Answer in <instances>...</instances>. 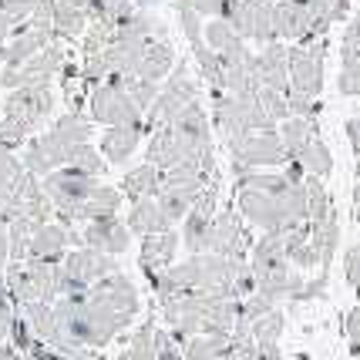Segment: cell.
Instances as JSON below:
<instances>
[{"label": "cell", "mask_w": 360, "mask_h": 360, "mask_svg": "<svg viewBox=\"0 0 360 360\" xmlns=\"http://www.w3.org/2000/svg\"><path fill=\"white\" fill-rule=\"evenodd\" d=\"M236 209L250 226L263 233L290 229L297 222H307V188L303 182H293L286 192H263V188L236 182Z\"/></svg>", "instance_id": "1"}, {"label": "cell", "mask_w": 360, "mask_h": 360, "mask_svg": "<svg viewBox=\"0 0 360 360\" xmlns=\"http://www.w3.org/2000/svg\"><path fill=\"white\" fill-rule=\"evenodd\" d=\"M199 98H202V84L192 75L188 58H179L172 68V78L162 81V91H158L155 105L145 111V131L152 135L155 128L169 125L179 111L186 108V105H192V101H199Z\"/></svg>", "instance_id": "2"}, {"label": "cell", "mask_w": 360, "mask_h": 360, "mask_svg": "<svg viewBox=\"0 0 360 360\" xmlns=\"http://www.w3.org/2000/svg\"><path fill=\"white\" fill-rule=\"evenodd\" d=\"M91 122L98 125H145V111L135 105V98L128 94L125 78L111 75L108 81H101L91 94Z\"/></svg>", "instance_id": "3"}, {"label": "cell", "mask_w": 360, "mask_h": 360, "mask_svg": "<svg viewBox=\"0 0 360 360\" xmlns=\"http://www.w3.org/2000/svg\"><path fill=\"white\" fill-rule=\"evenodd\" d=\"M229 162H239L246 169H280L290 162L280 131H243L226 139Z\"/></svg>", "instance_id": "4"}, {"label": "cell", "mask_w": 360, "mask_h": 360, "mask_svg": "<svg viewBox=\"0 0 360 360\" xmlns=\"http://www.w3.org/2000/svg\"><path fill=\"white\" fill-rule=\"evenodd\" d=\"M327 51H330L327 34H323V37H314V41H300V44L290 47V91L320 98V91H323Z\"/></svg>", "instance_id": "5"}, {"label": "cell", "mask_w": 360, "mask_h": 360, "mask_svg": "<svg viewBox=\"0 0 360 360\" xmlns=\"http://www.w3.org/2000/svg\"><path fill=\"white\" fill-rule=\"evenodd\" d=\"M91 135V122H84L81 115H64L61 122L54 125V131L41 141V148H34L31 158L37 169H47V165H54V162H64L68 165V155L84 145Z\"/></svg>", "instance_id": "6"}, {"label": "cell", "mask_w": 360, "mask_h": 360, "mask_svg": "<svg viewBox=\"0 0 360 360\" xmlns=\"http://www.w3.org/2000/svg\"><path fill=\"white\" fill-rule=\"evenodd\" d=\"M252 250V233L246 229V219L239 209H219L212 219V239H209V252H219L229 259H250Z\"/></svg>", "instance_id": "7"}, {"label": "cell", "mask_w": 360, "mask_h": 360, "mask_svg": "<svg viewBox=\"0 0 360 360\" xmlns=\"http://www.w3.org/2000/svg\"><path fill=\"white\" fill-rule=\"evenodd\" d=\"M273 7H276V0H243L233 14L226 17V20H229V24H233L246 41H256V44H273V41H276Z\"/></svg>", "instance_id": "8"}, {"label": "cell", "mask_w": 360, "mask_h": 360, "mask_svg": "<svg viewBox=\"0 0 360 360\" xmlns=\"http://www.w3.org/2000/svg\"><path fill=\"white\" fill-rule=\"evenodd\" d=\"M94 186H98V175L81 172L75 165H68L64 172H54L47 179V192H51V199L68 212V219H78L81 202L94 192Z\"/></svg>", "instance_id": "9"}, {"label": "cell", "mask_w": 360, "mask_h": 360, "mask_svg": "<svg viewBox=\"0 0 360 360\" xmlns=\"http://www.w3.org/2000/svg\"><path fill=\"white\" fill-rule=\"evenodd\" d=\"M256 78L259 88H276L290 94V47L283 41L263 44V51H256Z\"/></svg>", "instance_id": "10"}, {"label": "cell", "mask_w": 360, "mask_h": 360, "mask_svg": "<svg viewBox=\"0 0 360 360\" xmlns=\"http://www.w3.org/2000/svg\"><path fill=\"white\" fill-rule=\"evenodd\" d=\"M81 239H84V246H94V250L111 252V256H122L131 246V229H128V222H118V216H105V219L88 222Z\"/></svg>", "instance_id": "11"}, {"label": "cell", "mask_w": 360, "mask_h": 360, "mask_svg": "<svg viewBox=\"0 0 360 360\" xmlns=\"http://www.w3.org/2000/svg\"><path fill=\"white\" fill-rule=\"evenodd\" d=\"M179 243H182V236H175V229H169V233H155V236H145V239H141V256H139L141 273H145L148 280H155L158 273H165V269L172 266Z\"/></svg>", "instance_id": "12"}, {"label": "cell", "mask_w": 360, "mask_h": 360, "mask_svg": "<svg viewBox=\"0 0 360 360\" xmlns=\"http://www.w3.org/2000/svg\"><path fill=\"white\" fill-rule=\"evenodd\" d=\"M175 222L169 219V212L162 209L155 195H148V199H139V202H131V212H128V229L131 236H155V233H169Z\"/></svg>", "instance_id": "13"}, {"label": "cell", "mask_w": 360, "mask_h": 360, "mask_svg": "<svg viewBox=\"0 0 360 360\" xmlns=\"http://www.w3.org/2000/svg\"><path fill=\"white\" fill-rule=\"evenodd\" d=\"M280 263H290V236L286 229H273V233H263L250 250V266L252 273H263L269 266H280Z\"/></svg>", "instance_id": "14"}, {"label": "cell", "mask_w": 360, "mask_h": 360, "mask_svg": "<svg viewBox=\"0 0 360 360\" xmlns=\"http://www.w3.org/2000/svg\"><path fill=\"white\" fill-rule=\"evenodd\" d=\"M145 162L158 165L162 172L172 169V165H179V162H186L182 141H179V135H175L172 125H162V128L152 131V139H148V145H145Z\"/></svg>", "instance_id": "15"}, {"label": "cell", "mask_w": 360, "mask_h": 360, "mask_svg": "<svg viewBox=\"0 0 360 360\" xmlns=\"http://www.w3.org/2000/svg\"><path fill=\"white\" fill-rule=\"evenodd\" d=\"M141 139H145V125H118V128H108L105 139H101V155L122 165L128 158L139 152Z\"/></svg>", "instance_id": "16"}, {"label": "cell", "mask_w": 360, "mask_h": 360, "mask_svg": "<svg viewBox=\"0 0 360 360\" xmlns=\"http://www.w3.org/2000/svg\"><path fill=\"white\" fill-rule=\"evenodd\" d=\"M175 61H179V54H175L172 41H152V44L145 47V54H141V64H139V71H135V78L165 81L172 75Z\"/></svg>", "instance_id": "17"}, {"label": "cell", "mask_w": 360, "mask_h": 360, "mask_svg": "<svg viewBox=\"0 0 360 360\" xmlns=\"http://www.w3.org/2000/svg\"><path fill=\"white\" fill-rule=\"evenodd\" d=\"M158 186H162V169L152 165V162H141L139 169H128L122 175V192H125V199H131V202L158 195Z\"/></svg>", "instance_id": "18"}, {"label": "cell", "mask_w": 360, "mask_h": 360, "mask_svg": "<svg viewBox=\"0 0 360 360\" xmlns=\"http://www.w3.org/2000/svg\"><path fill=\"white\" fill-rule=\"evenodd\" d=\"M125 202V192L115 186H94V192L81 202L78 219L91 222V219H105V216H118V209Z\"/></svg>", "instance_id": "19"}, {"label": "cell", "mask_w": 360, "mask_h": 360, "mask_svg": "<svg viewBox=\"0 0 360 360\" xmlns=\"http://www.w3.org/2000/svg\"><path fill=\"white\" fill-rule=\"evenodd\" d=\"M280 139H283V145H286V155L300 158V152H303L310 141L320 139V122H316V118H300V115H293V118L280 122Z\"/></svg>", "instance_id": "20"}, {"label": "cell", "mask_w": 360, "mask_h": 360, "mask_svg": "<svg viewBox=\"0 0 360 360\" xmlns=\"http://www.w3.org/2000/svg\"><path fill=\"white\" fill-rule=\"evenodd\" d=\"M310 243H314L316 252H320V269H327L330 263H333L337 246H340V216H337V209L330 212L327 219L310 222Z\"/></svg>", "instance_id": "21"}, {"label": "cell", "mask_w": 360, "mask_h": 360, "mask_svg": "<svg viewBox=\"0 0 360 360\" xmlns=\"http://www.w3.org/2000/svg\"><path fill=\"white\" fill-rule=\"evenodd\" d=\"M229 350L226 333H195L186 340V360H222Z\"/></svg>", "instance_id": "22"}, {"label": "cell", "mask_w": 360, "mask_h": 360, "mask_svg": "<svg viewBox=\"0 0 360 360\" xmlns=\"http://www.w3.org/2000/svg\"><path fill=\"white\" fill-rule=\"evenodd\" d=\"M186 226H182V243H186L188 252H209V239H212V219L202 216V212H188Z\"/></svg>", "instance_id": "23"}, {"label": "cell", "mask_w": 360, "mask_h": 360, "mask_svg": "<svg viewBox=\"0 0 360 360\" xmlns=\"http://www.w3.org/2000/svg\"><path fill=\"white\" fill-rule=\"evenodd\" d=\"M303 188H307V222H320L333 212V199H330L323 179L316 175H303Z\"/></svg>", "instance_id": "24"}, {"label": "cell", "mask_w": 360, "mask_h": 360, "mask_svg": "<svg viewBox=\"0 0 360 360\" xmlns=\"http://www.w3.org/2000/svg\"><path fill=\"white\" fill-rule=\"evenodd\" d=\"M300 165L307 169V175H316V179H327L333 172V152L327 148V141L323 139H314L297 158Z\"/></svg>", "instance_id": "25"}, {"label": "cell", "mask_w": 360, "mask_h": 360, "mask_svg": "<svg viewBox=\"0 0 360 360\" xmlns=\"http://www.w3.org/2000/svg\"><path fill=\"white\" fill-rule=\"evenodd\" d=\"M188 51H192V61L199 64V75L205 78V84H209V88H222V58L219 54L205 44V41L192 44Z\"/></svg>", "instance_id": "26"}, {"label": "cell", "mask_w": 360, "mask_h": 360, "mask_svg": "<svg viewBox=\"0 0 360 360\" xmlns=\"http://www.w3.org/2000/svg\"><path fill=\"white\" fill-rule=\"evenodd\" d=\"M283 327H286V316H283V310H269L266 316L252 320V337H256V347L280 344Z\"/></svg>", "instance_id": "27"}, {"label": "cell", "mask_w": 360, "mask_h": 360, "mask_svg": "<svg viewBox=\"0 0 360 360\" xmlns=\"http://www.w3.org/2000/svg\"><path fill=\"white\" fill-rule=\"evenodd\" d=\"M54 20L64 34H81L88 24H91V14L88 7H75V4H58L54 7Z\"/></svg>", "instance_id": "28"}, {"label": "cell", "mask_w": 360, "mask_h": 360, "mask_svg": "<svg viewBox=\"0 0 360 360\" xmlns=\"http://www.w3.org/2000/svg\"><path fill=\"white\" fill-rule=\"evenodd\" d=\"M256 98H259V105H263V111H266L269 118L280 125V122H286V118H293V111H290V101H286V94L276 91V88H259L256 91Z\"/></svg>", "instance_id": "29"}, {"label": "cell", "mask_w": 360, "mask_h": 360, "mask_svg": "<svg viewBox=\"0 0 360 360\" xmlns=\"http://www.w3.org/2000/svg\"><path fill=\"white\" fill-rule=\"evenodd\" d=\"M125 88H128V94L135 98V105H139L141 111H148L152 105H155L158 91H162V81H145V78L128 75V78H125Z\"/></svg>", "instance_id": "30"}, {"label": "cell", "mask_w": 360, "mask_h": 360, "mask_svg": "<svg viewBox=\"0 0 360 360\" xmlns=\"http://www.w3.org/2000/svg\"><path fill=\"white\" fill-rule=\"evenodd\" d=\"M68 165H75V169H81V172H88V175H105V169H108V165H105V158L98 155L88 141L78 145V148L68 155Z\"/></svg>", "instance_id": "31"}, {"label": "cell", "mask_w": 360, "mask_h": 360, "mask_svg": "<svg viewBox=\"0 0 360 360\" xmlns=\"http://www.w3.org/2000/svg\"><path fill=\"white\" fill-rule=\"evenodd\" d=\"M64 243H71V233H68V229H58V226H47V229H41V236H37L34 252H41V256H58V252L64 250Z\"/></svg>", "instance_id": "32"}, {"label": "cell", "mask_w": 360, "mask_h": 360, "mask_svg": "<svg viewBox=\"0 0 360 360\" xmlns=\"http://www.w3.org/2000/svg\"><path fill=\"white\" fill-rule=\"evenodd\" d=\"M337 91L347 94V98H360V61H340Z\"/></svg>", "instance_id": "33"}, {"label": "cell", "mask_w": 360, "mask_h": 360, "mask_svg": "<svg viewBox=\"0 0 360 360\" xmlns=\"http://www.w3.org/2000/svg\"><path fill=\"white\" fill-rule=\"evenodd\" d=\"M344 280L357 290L360 286V243H354L350 250L344 252Z\"/></svg>", "instance_id": "34"}, {"label": "cell", "mask_w": 360, "mask_h": 360, "mask_svg": "<svg viewBox=\"0 0 360 360\" xmlns=\"http://www.w3.org/2000/svg\"><path fill=\"white\" fill-rule=\"evenodd\" d=\"M323 290H327V269H320V276H314V280L303 283V290H300L297 297H293V303H300V300H316V297H323Z\"/></svg>", "instance_id": "35"}, {"label": "cell", "mask_w": 360, "mask_h": 360, "mask_svg": "<svg viewBox=\"0 0 360 360\" xmlns=\"http://www.w3.org/2000/svg\"><path fill=\"white\" fill-rule=\"evenodd\" d=\"M192 7H195L202 17H222V11H226V0H192Z\"/></svg>", "instance_id": "36"}, {"label": "cell", "mask_w": 360, "mask_h": 360, "mask_svg": "<svg viewBox=\"0 0 360 360\" xmlns=\"http://www.w3.org/2000/svg\"><path fill=\"white\" fill-rule=\"evenodd\" d=\"M344 333H347V340H360V303L347 314L344 320Z\"/></svg>", "instance_id": "37"}, {"label": "cell", "mask_w": 360, "mask_h": 360, "mask_svg": "<svg viewBox=\"0 0 360 360\" xmlns=\"http://www.w3.org/2000/svg\"><path fill=\"white\" fill-rule=\"evenodd\" d=\"M344 131H347V139H350V148H354V155L360 158V118H347Z\"/></svg>", "instance_id": "38"}, {"label": "cell", "mask_w": 360, "mask_h": 360, "mask_svg": "<svg viewBox=\"0 0 360 360\" xmlns=\"http://www.w3.org/2000/svg\"><path fill=\"white\" fill-rule=\"evenodd\" d=\"M290 360H310V357H307V354H293V357H290Z\"/></svg>", "instance_id": "39"}, {"label": "cell", "mask_w": 360, "mask_h": 360, "mask_svg": "<svg viewBox=\"0 0 360 360\" xmlns=\"http://www.w3.org/2000/svg\"><path fill=\"white\" fill-rule=\"evenodd\" d=\"M354 17H357V20H360V4H357V7H354Z\"/></svg>", "instance_id": "40"}, {"label": "cell", "mask_w": 360, "mask_h": 360, "mask_svg": "<svg viewBox=\"0 0 360 360\" xmlns=\"http://www.w3.org/2000/svg\"><path fill=\"white\" fill-rule=\"evenodd\" d=\"M357 300H360V286H357Z\"/></svg>", "instance_id": "41"}, {"label": "cell", "mask_w": 360, "mask_h": 360, "mask_svg": "<svg viewBox=\"0 0 360 360\" xmlns=\"http://www.w3.org/2000/svg\"><path fill=\"white\" fill-rule=\"evenodd\" d=\"M357 360H360V357H357Z\"/></svg>", "instance_id": "42"}]
</instances>
